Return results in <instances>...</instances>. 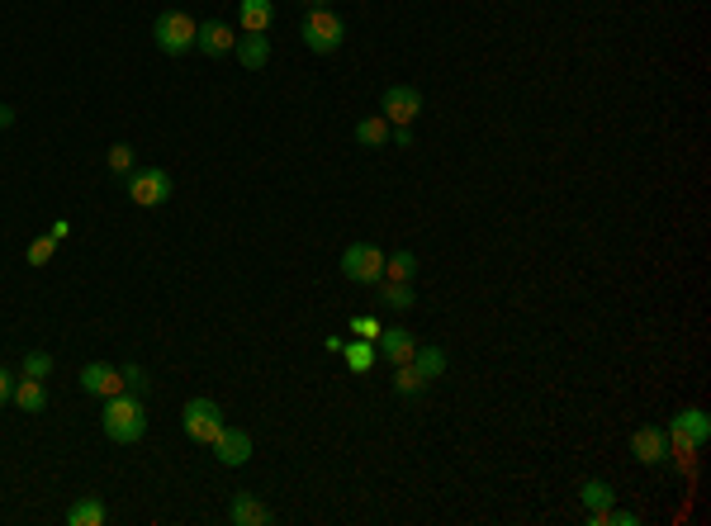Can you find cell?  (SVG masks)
Instances as JSON below:
<instances>
[{
    "instance_id": "6da1fadb",
    "label": "cell",
    "mask_w": 711,
    "mask_h": 526,
    "mask_svg": "<svg viewBox=\"0 0 711 526\" xmlns=\"http://www.w3.org/2000/svg\"><path fill=\"white\" fill-rule=\"evenodd\" d=\"M100 427L114 446H133L147 436V403L138 394H114L105 399V413H100Z\"/></svg>"
},
{
    "instance_id": "7a4b0ae2",
    "label": "cell",
    "mask_w": 711,
    "mask_h": 526,
    "mask_svg": "<svg viewBox=\"0 0 711 526\" xmlns=\"http://www.w3.org/2000/svg\"><path fill=\"white\" fill-rule=\"evenodd\" d=\"M195 34H200V19H190L185 10H166V15H157V24H152V43H157L166 57L190 53V48H195Z\"/></svg>"
},
{
    "instance_id": "3957f363",
    "label": "cell",
    "mask_w": 711,
    "mask_h": 526,
    "mask_svg": "<svg viewBox=\"0 0 711 526\" xmlns=\"http://www.w3.org/2000/svg\"><path fill=\"white\" fill-rule=\"evenodd\" d=\"M342 43H347V24H342V15H332L328 5L304 15V48H313V53H337Z\"/></svg>"
},
{
    "instance_id": "277c9868",
    "label": "cell",
    "mask_w": 711,
    "mask_h": 526,
    "mask_svg": "<svg viewBox=\"0 0 711 526\" xmlns=\"http://www.w3.org/2000/svg\"><path fill=\"white\" fill-rule=\"evenodd\" d=\"M342 275L351 285H380L384 280V252L375 242H351L342 252Z\"/></svg>"
},
{
    "instance_id": "5b68a950",
    "label": "cell",
    "mask_w": 711,
    "mask_h": 526,
    "mask_svg": "<svg viewBox=\"0 0 711 526\" xmlns=\"http://www.w3.org/2000/svg\"><path fill=\"white\" fill-rule=\"evenodd\" d=\"M181 422H185V436H190V441H200V446H214V436L228 427V422H223V408L214 399H190L185 403V413H181Z\"/></svg>"
},
{
    "instance_id": "8992f818",
    "label": "cell",
    "mask_w": 711,
    "mask_h": 526,
    "mask_svg": "<svg viewBox=\"0 0 711 526\" xmlns=\"http://www.w3.org/2000/svg\"><path fill=\"white\" fill-rule=\"evenodd\" d=\"M128 200L143 204V209H162L171 200V176L162 166H143V171H128Z\"/></svg>"
},
{
    "instance_id": "52a82bcc",
    "label": "cell",
    "mask_w": 711,
    "mask_h": 526,
    "mask_svg": "<svg viewBox=\"0 0 711 526\" xmlns=\"http://www.w3.org/2000/svg\"><path fill=\"white\" fill-rule=\"evenodd\" d=\"M707 436H711V418L702 413V408H683L674 422H669V446H707Z\"/></svg>"
},
{
    "instance_id": "ba28073f",
    "label": "cell",
    "mask_w": 711,
    "mask_h": 526,
    "mask_svg": "<svg viewBox=\"0 0 711 526\" xmlns=\"http://www.w3.org/2000/svg\"><path fill=\"white\" fill-rule=\"evenodd\" d=\"M384 119L389 124H413L422 114V91L418 86H384Z\"/></svg>"
},
{
    "instance_id": "9c48e42d",
    "label": "cell",
    "mask_w": 711,
    "mask_h": 526,
    "mask_svg": "<svg viewBox=\"0 0 711 526\" xmlns=\"http://www.w3.org/2000/svg\"><path fill=\"white\" fill-rule=\"evenodd\" d=\"M413 351H418V337H413L408 327H380L375 356H384L389 365H403V361H413Z\"/></svg>"
},
{
    "instance_id": "30bf717a",
    "label": "cell",
    "mask_w": 711,
    "mask_h": 526,
    "mask_svg": "<svg viewBox=\"0 0 711 526\" xmlns=\"http://www.w3.org/2000/svg\"><path fill=\"white\" fill-rule=\"evenodd\" d=\"M81 389L95 394V399H114V394H124V370H114L105 361H91L81 370Z\"/></svg>"
},
{
    "instance_id": "8fae6325",
    "label": "cell",
    "mask_w": 711,
    "mask_h": 526,
    "mask_svg": "<svg viewBox=\"0 0 711 526\" xmlns=\"http://www.w3.org/2000/svg\"><path fill=\"white\" fill-rule=\"evenodd\" d=\"M214 455H219V465L237 470V465H247V460H252V436L237 432V427H223V432L214 436Z\"/></svg>"
},
{
    "instance_id": "7c38bea8",
    "label": "cell",
    "mask_w": 711,
    "mask_h": 526,
    "mask_svg": "<svg viewBox=\"0 0 711 526\" xmlns=\"http://www.w3.org/2000/svg\"><path fill=\"white\" fill-rule=\"evenodd\" d=\"M631 451H636L640 465H664L669 460V432H659V427H640L631 436Z\"/></svg>"
},
{
    "instance_id": "4fadbf2b",
    "label": "cell",
    "mask_w": 711,
    "mask_h": 526,
    "mask_svg": "<svg viewBox=\"0 0 711 526\" xmlns=\"http://www.w3.org/2000/svg\"><path fill=\"white\" fill-rule=\"evenodd\" d=\"M233 29L223 24V19H204L200 24V34H195V48H200L204 57H228L233 53Z\"/></svg>"
},
{
    "instance_id": "5bb4252c",
    "label": "cell",
    "mask_w": 711,
    "mask_h": 526,
    "mask_svg": "<svg viewBox=\"0 0 711 526\" xmlns=\"http://www.w3.org/2000/svg\"><path fill=\"white\" fill-rule=\"evenodd\" d=\"M233 57L247 67V72H261V67L271 62V38L266 34H242L233 43Z\"/></svg>"
},
{
    "instance_id": "9a60e30c",
    "label": "cell",
    "mask_w": 711,
    "mask_h": 526,
    "mask_svg": "<svg viewBox=\"0 0 711 526\" xmlns=\"http://www.w3.org/2000/svg\"><path fill=\"white\" fill-rule=\"evenodd\" d=\"M228 517H233V526H266L271 522V508H266L256 493H237L233 508H228Z\"/></svg>"
},
{
    "instance_id": "2e32d148",
    "label": "cell",
    "mask_w": 711,
    "mask_h": 526,
    "mask_svg": "<svg viewBox=\"0 0 711 526\" xmlns=\"http://www.w3.org/2000/svg\"><path fill=\"white\" fill-rule=\"evenodd\" d=\"M67 522L72 526H105L110 522V508H105V498L86 493V498H76L72 508H67Z\"/></svg>"
},
{
    "instance_id": "e0dca14e",
    "label": "cell",
    "mask_w": 711,
    "mask_h": 526,
    "mask_svg": "<svg viewBox=\"0 0 711 526\" xmlns=\"http://www.w3.org/2000/svg\"><path fill=\"white\" fill-rule=\"evenodd\" d=\"M237 19H242V34H266L275 19V5L271 0H242V5H237Z\"/></svg>"
},
{
    "instance_id": "ac0fdd59",
    "label": "cell",
    "mask_w": 711,
    "mask_h": 526,
    "mask_svg": "<svg viewBox=\"0 0 711 526\" xmlns=\"http://www.w3.org/2000/svg\"><path fill=\"white\" fill-rule=\"evenodd\" d=\"M413 365H418V375L427 384L432 380H441V375H446V351H441V346H432V342H418V351H413Z\"/></svg>"
},
{
    "instance_id": "d6986e66",
    "label": "cell",
    "mask_w": 711,
    "mask_h": 526,
    "mask_svg": "<svg viewBox=\"0 0 711 526\" xmlns=\"http://www.w3.org/2000/svg\"><path fill=\"white\" fill-rule=\"evenodd\" d=\"M19 408V413H43L48 408V389H43V380H15V399H10Z\"/></svg>"
},
{
    "instance_id": "ffe728a7",
    "label": "cell",
    "mask_w": 711,
    "mask_h": 526,
    "mask_svg": "<svg viewBox=\"0 0 711 526\" xmlns=\"http://www.w3.org/2000/svg\"><path fill=\"white\" fill-rule=\"evenodd\" d=\"M380 304L394 313H408L418 304V294H413V285H403V280H380Z\"/></svg>"
},
{
    "instance_id": "44dd1931",
    "label": "cell",
    "mask_w": 711,
    "mask_h": 526,
    "mask_svg": "<svg viewBox=\"0 0 711 526\" xmlns=\"http://www.w3.org/2000/svg\"><path fill=\"white\" fill-rule=\"evenodd\" d=\"M389 119H384V114H370V119H361V124H356V143L361 147H384L389 143Z\"/></svg>"
},
{
    "instance_id": "7402d4cb",
    "label": "cell",
    "mask_w": 711,
    "mask_h": 526,
    "mask_svg": "<svg viewBox=\"0 0 711 526\" xmlns=\"http://www.w3.org/2000/svg\"><path fill=\"white\" fill-rule=\"evenodd\" d=\"M579 498H584L588 512H602V508H612V503H617L612 484H602V479H584V484H579Z\"/></svg>"
},
{
    "instance_id": "603a6c76",
    "label": "cell",
    "mask_w": 711,
    "mask_h": 526,
    "mask_svg": "<svg viewBox=\"0 0 711 526\" xmlns=\"http://www.w3.org/2000/svg\"><path fill=\"white\" fill-rule=\"evenodd\" d=\"M413 275H418V256L413 252L384 256V280H403V285H413Z\"/></svg>"
},
{
    "instance_id": "cb8c5ba5",
    "label": "cell",
    "mask_w": 711,
    "mask_h": 526,
    "mask_svg": "<svg viewBox=\"0 0 711 526\" xmlns=\"http://www.w3.org/2000/svg\"><path fill=\"white\" fill-rule=\"evenodd\" d=\"M394 389H399L403 399H413V394H422V389H427V380L418 375V365H413V361H403V365H394Z\"/></svg>"
},
{
    "instance_id": "d4e9b609",
    "label": "cell",
    "mask_w": 711,
    "mask_h": 526,
    "mask_svg": "<svg viewBox=\"0 0 711 526\" xmlns=\"http://www.w3.org/2000/svg\"><path fill=\"white\" fill-rule=\"evenodd\" d=\"M342 356H347V365L351 370H356V375H365V370H370V365H375V342H347L342 346Z\"/></svg>"
},
{
    "instance_id": "484cf974",
    "label": "cell",
    "mask_w": 711,
    "mask_h": 526,
    "mask_svg": "<svg viewBox=\"0 0 711 526\" xmlns=\"http://www.w3.org/2000/svg\"><path fill=\"white\" fill-rule=\"evenodd\" d=\"M53 252H57V237L53 233L34 237V242H29V252H24V261H29V266H48V261H53Z\"/></svg>"
},
{
    "instance_id": "4316f807",
    "label": "cell",
    "mask_w": 711,
    "mask_h": 526,
    "mask_svg": "<svg viewBox=\"0 0 711 526\" xmlns=\"http://www.w3.org/2000/svg\"><path fill=\"white\" fill-rule=\"evenodd\" d=\"M19 370H24L29 380H48V375H53V356H48V351H29Z\"/></svg>"
},
{
    "instance_id": "83f0119b",
    "label": "cell",
    "mask_w": 711,
    "mask_h": 526,
    "mask_svg": "<svg viewBox=\"0 0 711 526\" xmlns=\"http://www.w3.org/2000/svg\"><path fill=\"white\" fill-rule=\"evenodd\" d=\"M105 166H110L114 176H128V171H133V147H128V143H114L110 152H105Z\"/></svg>"
},
{
    "instance_id": "f1b7e54d",
    "label": "cell",
    "mask_w": 711,
    "mask_h": 526,
    "mask_svg": "<svg viewBox=\"0 0 711 526\" xmlns=\"http://www.w3.org/2000/svg\"><path fill=\"white\" fill-rule=\"evenodd\" d=\"M147 389H152V380H147L143 365H124V394H138V399H147Z\"/></svg>"
},
{
    "instance_id": "f546056e",
    "label": "cell",
    "mask_w": 711,
    "mask_h": 526,
    "mask_svg": "<svg viewBox=\"0 0 711 526\" xmlns=\"http://www.w3.org/2000/svg\"><path fill=\"white\" fill-rule=\"evenodd\" d=\"M351 332H356V337H365V342H375V337H380V318L361 313V318H351Z\"/></svg>"
},
{
    "instance_id": "4dcf8cb0",
    "label": "cell",
    "mask_w": 711,
    "mask_h": 526,
    "mask_svg": "<svg viewBox=\"0 0 711 526\" xmlns=\"http://www.w3.org/2000/svg\"><path fill=\"white\" fill-rule=\"evenodd\" d=\"M10 399H15V375H10V370L0 365V408H5Z\"/></svg>"
},
{
    "instance_id": "1f68e13d",
    "label": "cell",
    "mask_w": 711,
    "mask_h": 526,
    "mask_svg": "<svg viewBox=\"0 0 711 526\" xmlns=\"http://www.w3.org/2000/svg\"><path fill=\"white\" fill-rule=\"evenodd\" d=\"M48 233H53V237H57V242H62V237L72 233V223H67V218H57V223H53V228H48Z\"/></svg>"
},
{
    "instance_id": "d6a6232c",
    "label": "cell",
    "mask_w": 711,
    "mask_h": 526,
    "mask_svg": "<svg viewBox=\"0 0 711 526\" xmlns=\"http://www.w3.org/2000/svg\"><path fill=\"white\" fill-rule=\"evenodd\" d=\"M10 124H15V109H10V105H0V128H10Z\"/></svg>"
},
{
    "instance_id": "836d02e7",
    "label": "cell",
    "mask_w": 711,
    "mask_h": 526,
    "mask_svg": "<svg viewBox=\"0 0 711 526\" xmlns=\"http://www.w3.org/2000/svg\"><path fill=\"white\" fill-rule=\"evenodd\" d=\"M299 5H309V10H323V5H328V0H299Z\"/></svg>"
}]
</instances>
